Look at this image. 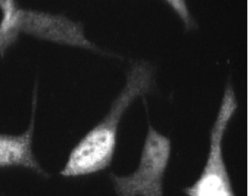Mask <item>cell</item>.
<instances>
[{
	"label": "cell",
	"mask_w": 248,
	"mask_h": 196,
	"mask_svg": "<svg viewBox=\"0 0 248 196\" xmlns=\"http://www.w3.org/2000/svg\"><path fill=\"white\" fill-rule=\"evenodd\" d=\"M153 70L149 64H134L127 75L125 86L99 123L77 143L67 158L60 175L78 178L101 172L113 161L119 125L125 112L137 98L152 89Z\"/></svg>",
	"instance_id": "6da1fadb"
},
{
	"label": "cell",
	"mask_w": 248,
	"mask_h": 196,
	"mask_svg": "<svg viewBox=\"0 0 248 196\" xmlns=\"http://www.w3.org/2000/svg\"><path fill=\"white\" fill-rule=\"evenodd\" d=\"M236 109L234 91L228 84L210 131V147L203 169L195 182L184 189L186 196H235L223 157V140Z\"/></svg>",
	"instance_id": "7a4b0ae2"
},
{
	"label": "cell",
	"mask_w": 248,
	"mask_h": 196,
	"mask_svg": "<svg viewBox=\"0 0 248 196\" xmlns=\"http://www.w3.org/2000/svg\"><path fill=\"white\" fill-rule=\"evenodd\" d=\"M171 155V142L148 128L138 168L125 176L111 175L117 196H164V180Z\"/></svg>",
	"instance_id": "3957f363"
},
{
	"label": "cell",
	"mask_w": 248,
	"mask_h": 196,
	"mask_svg": "<svg viewBox=\"0 0 248 196\" xmlns=\"http://www.w3.org/2000/svg\"><path fill=\"white\" fill-rule=\"evenodd\" d=\"M11 16L15 32L19 36L27 34L58 45L99 50L86 37L82 24L64 15L23 9L14 1L11 6Z\"/></svg>",
	"instance_id": "277c9868"
},
{
	"label": "cell",
	"mask_w": 248,
	"mask_h": 196,
	"mask_svg": "<svg viewBox=\"0 0 248 196\" xmlns=\"http://www.w3.org/2000/svg\"><path fill=\"white\" fill-rule=\"evenodd\" d=\"M35 117L25 131L18 135L0 134V169L19 167L47 177L48 174L37 161L33 148Z\"/></svg>",
	"instance_id": "5b68a950"
},
{
	"label": "cell",
	"mask_w": 248,
	"mask_h": 196,
	"mask_svg": "<svg viewBox=\"0 0 248 196\" xmlns=\"http://www.w3.org/2000/svg\"><path fill=\"white\" fill-rule=\"evenodd\" d=\"M167 4L172 8V9L177 13L178 16L181 17L183 22L185 24L187 29H190L194 28L195 22L192 19V16L189 13L187 5L184 1H167Z\"/></svg>",
	"instance_id": "8992f818"
}]
</instances>
